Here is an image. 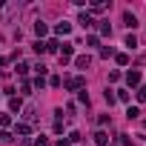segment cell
I'll list each match as a JSON object with an SVG mask.
<instances>
[{"instance_id": "cell-5", "label": "cell", "mask_w": 146, "mask_h": 146, "mask_svg": "<svg viewBox=\"0 0 146 146\" xmlns=\"http://www.w3.org/2000/svg\"><path fill=\"white\" fill-rule=\"evenodd\" d=\"M80 26H83V29H89V26H92V15H86V12H83V15H80Z\"/></svg>"}, {"instance_id": "cell-4", "label": "cell", "mask_w": 146, "mask_h": 146, "mask_svg": "<svg viewBox=\"0 0 146 146\" xmlns=\"http://www.w3.org/2000/svg\"><path fill=\"white\" fill-rule=\"evenodd\" d=\"M106 140H109L106 132H98V135H95V143H98V146H106Z\"/></svg>"}, {"instance_id": "cell-7", "label": "cell", "mask_w": 146, "mask_h": 146, "mask_svg": "<svg viewBox=\"0 0 146 146\" xmlns=\"http://www.w3.org/2000/svg\"><path fill=\"white\" fill-rule=\"evenodd\" d=\"M126 46H129V49H137V37L129 35V37H126Z\"/></svg>"}, {"instance_id": "cell-6", "label": "cell", "mask_w": 146, "mask_h": 146, "mask_svg": "<svg viewBox=\"0 0 146 146\" xmlns=\"http://www.w3.org/2000/svg\"><path fill=\"white\" fill-rule=\"evenodd\" d=\"M75 63H78V66H80V69H86V66H89V54H80V57H78V60H75Z\"/></svg>"}, {"instance_id": "cell-8", "label": "cell", "mask_w": 146, "mask_h": 146, "mask_svg": "<svg viewBox=\"0 0 146 146\" xmlns=\"http://www.w3.org/2000/svg\"><path fill=\"white\" fill-rule=\"evenodd\" d=\"M35 32H37V35H46V23L37 20V23H35Z\"/></svg>"}, {"instance_id": "cell-2", "label": "cell", "mask_w": 146, "mask_h": 146, "mask_svg": "<svg viewBox=\"0 0 146 146\" xmlns=\"http://www.w3.org/2000/svg\"><path fill=\"white\" fill-rule=\"evenodd\" d=\"M123 20H126V26H129V29H135V26H137V17H135L132 12H126V15H123Z\"/></svg>"}, {"instance_id": "cell-1", "label": "cell", "mask_w": 146, "mask_h": 146, "mask_svg": "<svg viewBox=\"0 0 146 146\" xmlns=\"http://www.w3.org/2000/svg\"><path fill=\"white\" fill-rule=\"evenodd\" d=\"M126 83H129V86H137V83H140V72H129V75H126Z\"/></svg>"}, {"instance_id": "cell-3", "label": "cell", "mask_w": 146, "mask_h": 146, "mask_svg": "<svg viewBox=\"0 0 146 146\" xmlns=\"http://www.w3.org/2000/svg\"><path fill=\"white\" fill-rule=\"evenodd\" d=\"M54 32H57V35H69V32H72V26H69V23H57V26H54Z\"/></svg>"}, {"instance_id": "cell-10", "label": "cell", "mask_w": 146, "mask_h": 146, "mask_svg": "<svg viewBox=\"0 0 146 146\" xmlns=\"http://www.w3.org/2000/svg\"><path fill=\"white\" fill-rule=\"evenodd\" d=\"M35 146H49V140H46V137H43V135H40V137H37V140H35Z\"/></svg>"}, {"instance_id": "cell-11", "label": "cell", "mask_w": 146, "mask_h": 146, "mask_svg": "<svg viewBox=\"0 0 146 146\" xmlns=\"http://www.w3.org/2000/svg\"><path fill=\"white\" fill-rule=\"evenodd\" d=\"M137 100H140V103L146 100V86H143V89H137Z\"/></svg>"}, {"instance_id": "cell-12", "label": "cell", "mask_w": 146, "mask_h": 146, "mask_svg": "<svg viewBox=\"0 0 146 146\" xmlns=\"http://www.w3.org/2000/svg\"><path fill=\"white\" fill-rule=\"evenodd\" d=\"M0 126H9V115H0Z\"/></svg>"}, {"instance_id": "cell-9", "label": "cell", "mask_w": 146, "mask_h": 146, "mask_svg": "<svg viewBox=\"0 0 146 146\" xmlns=\"http://www.w3.org/2000/svg\"><path fill=\"white\" fill-rule=\"evenodd\" d=\"M126 115H129V120H132V117H137V115H140V109H137V106H129V112H126Z\"/></svg>"}]
</instances>
